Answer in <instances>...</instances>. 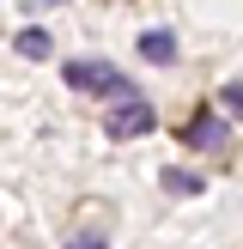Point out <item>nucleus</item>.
<instances>
[{"mask_svg":"<svg viewBox=\"0 0 243 249\" xmlns=\"http://www.w3.org/2000/svg\"><path fill=\"white\" fill-rule=\"evenodd\" d=\"M61 79H67V91H91V97H134V85L122 79L109 61H67V67H61Z\"/></svg>","mask_w":243,"mask_h":249,"instance_id":"1","label":"nucleus"},{"mask_svg":"<svg viewBox=\"0 0 243 249\" xmlns=\"http://www.w3.org/2000/svg\"><path fill=\"white\" fill-rule=\"evenodd\" d=\"M152 104L146 97H116L109 104V116H104V128H109V140H140V134H152Z\"/></svg>","mask_w":243,"mask_h":249,"instance_id":"2","label":"nucleus"},{"mask_svg":"<svg viewBox=\"0 0 243 249\" xmlns=\"http://www.w3.org/2000/svg\"><path fill=\"white\" fill-rule=\"evenodd\" d=\"M182 140H189L194 152H225V146H231V128H225V116H219V109H201V116L182 128Z\"/></svg>","mask_w":243,"mask_h":249,"instance_id":"3","label":"nucleus"},{"mask_svg":"<svg viewBox=\"0 0 243 249\" xmlns=\"http://www.w3.org/2000/svg\"><path fill=\"white\" fill-rule=\"evenodd\" d=\"M140 55L152 61V67H170V61H176V36H170V31H146L140 36Z\"/></svg>","mask_w":243,"mask_h":249,"instance_id":"4","label":"nucleus"},{"mask_svg":"<svg viewBox=\"0 0 243 249\" xmlns=\"http://www.w3.org/2000/svg\"><path fill=\"white\" fill-rule=\"evenodd\" d=\"M18 55H31V61H49V31H18Z\"/></svg>","mask_w":243,"mask_h":249,"instance_id":"5","label":"nucleus"},{"mask_svg":"<svg viewBox=\"0 0 243 249\" xmlns=\"http://www.w3.org/2000/svg\"><path fill=\"white\" fill-rule=\"evenodd\" d=\"M164 189H170V195H201L207 182L194 177V170H164Z\"/></svg>","mask_w":243,"mask_h":249,"instance_id":"6","label":"nucleus"},{"mask_svg":"<svg viewBox=\"0 0 243 249\" xmlns=\"http://www.w3.org/2000/svg\"><path fill=\"white\" fill-rule=\"evenodd\" d=\"M225 109H231V116H243V85H225Z\"/></svg>","mask_w":243,"mask_h":249,"instance_id":"7","label":"nucleus"},{"mask_svg":"<svg viewBox=\"0 0 243 249\" xmlns=\"http://www.w3.org/2000/svg\"><path fill=\"white\" fill-rule=\"evenodd\" d=\"M67 249H109L104 237H67Z\"/></svg>","mask_w":243,"mask_h":249,"instance_id":"8","label":"nucleus"}]
</instances>
